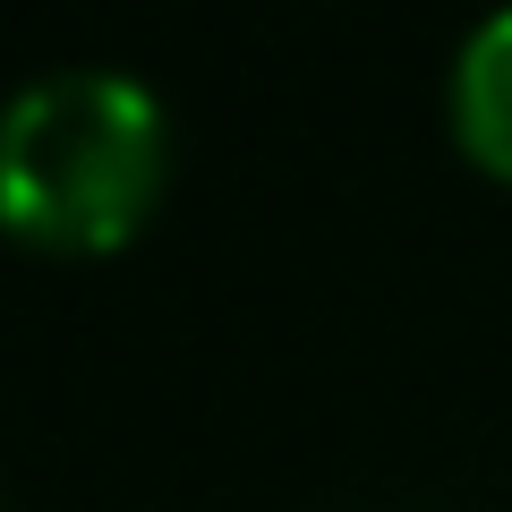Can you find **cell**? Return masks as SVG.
Here are the masks:
<instances>
[{"instance_id":"cell-2","label":"cell","mask_w":512,"mask_h":512,"mask_svg":"<svg viewBox=\"0 0 512 512\" xmlns=\"http://www.w3.org/2000/svg\"><path fill=\"white\" fill-rule=\"evenodd\" d=\"M453 146L478 171L512 180V9L478 18L453 52Z\"/></svg>"},{"instance_id":"cell-1","label":"cell","mask_w":512,"mask_h":512,"mask_svg":"<svg viewBox=\"0 0 512 512\" xmlns=\"http://www.w3.org/2000/svg\"><path fill=\"white\" fill-rule=\"evenodd\" d=\"M171 180V120L128 69H43L0 103V231L43 256H103L146 231Z\"/></svg>"}]
</instances>
